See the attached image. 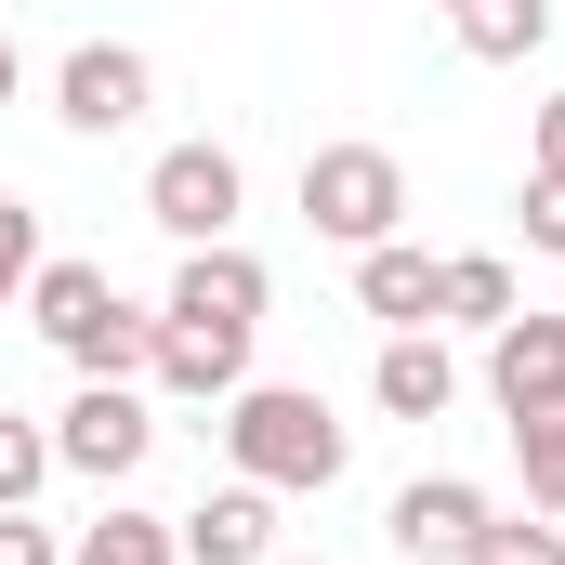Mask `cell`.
<instances>
[{"label": "cell", "instance_id": "obj_1", "mask_svg": "<svg viewBox=\"0 0 565 565\" xmlns=\"http://www.w3.org/2000/svg\"><path fill=\"white\" fill-rule=\"evenodd\" d=\"M26 316H40V342H53L79 382H132L145 355H158V316H132V302L106 289V264H40V277H26Z\"/></svg>", "mask_w": 565, "mask_h": 565}, {"label": "cell", "instance_id": "obj_2", "mask_svg": "<svg viewBox=\"0 0 565 565\" xmlns=\"http://www.w3.org/2000/svg\"><path fill=\"white\" fill-rule=\"evenodd\" d=\"M224 460L250 487H329L342 473V422L316 395H289V382H237L224 395Z\"/></svg>", "mask_w": 565, "mask_h": 565}, {"label": "cell", "instance_id": "obj_3", "mask_svg": "<svg viewBox=\"0 0 565 565\" xmlns=\"http://www.w3.org/2000/svg\"><path fill=\"white\" fill-rule=\"evenodd\" d=\"M395 211H408L395 145H316V158H302V224H316L329 250H382Z\"/></svg>", "mask_w": 565, "mask_h": 565}, {"label": "cell", "instance_id": "obj_4", "mask_svg": "<svg viewBox=\"0 0 565 565\" xmlns=\"http://www.w3.org/2000/svg\"><path fill=\"white\" fill-rule=\"evenodd\" d=\"M145 224H171L184 250L237 237V158H224V145H171V158L145 171Z\"/></svg>", "mask_w": 565, "mask_h": 565}, {"label": "cell", "instance_id": "obj_5", "mask_svg": "<svg viewBox=\"0 0 565 565\" xmlns=\"http://www.w3.org/2000/svg\"><path fill=\"white\" fill-rule=\"evenodd\" d=\"M145 447H158V422H145L132 382H79V408L53 422V473H93V487H119Z\"/></svg>", "mask_w": 565, "mask_h": 565}, {"label": "cell", "instance_id": "obj_6", "mask_svg": "<svg viewBox=\"0 0 565 565\" xmlns=\"http://www.w3.org/2000/svg\"><path fill=\"white\" fill-rule=\"evenodd\" d=\"M145 93H158V66H145L132 40H79V53L53 66V119H66V132H132Z\"/></svg>", "mask_w": 565, "mask_h": 565}, {"label": "cell", "instance_id": "obj_7", "mask_svg": "<svg viewBox=\"0 0 565 565\" xmlns=\"http://www.w3.org/2000/svg\"><path fill=\"white\" fill-rule=\"evenodd\" d=\"M171 540H184V565H277V487H211L198 513H171Z\"/></svg>", "mask_w": 565, "mask_h": 565}, {"label": "cell", "instance_id": "obj_8", "mask_svg": "<svg viewBox=\"0 0 565 565\" xmlns=\"http://www.w3.org/2000/svg\"><path fill=\"white\" fill-rule=\"evenodd\" d=\"M264 264L237 250V237H211V250H184V277H171V302L158 316H184V329H264Z\"/></svg>", "mask_w": 565, "mask_h": 565}, {"label": "cell", "instance_id": "obj_9", "mask_svg": "<svg viewBox=\"0 0 565 565\" xmlns=\"http://www.w3.org/2000/svg\"><path fill=\"white\" fill-rule=\"evenodd\" d=\"M473 526H487V487H460V473L395 487V513H382V540H395L408 565H460V553H473Z\"/></svg>", "mask_w": 565, "mask_h": 565}, {"label": "cell", "instance_id": "obj_10", "mask_svg": "<svg viewBox=\"0 0 565 565\" xmlns=\"http://www.w3.org/2000/svg\"><path fill=\"white\" fill-rule=\"evenodd\" d=\"M487 395H500V408L565 395V316H526V302H513V316L487 329Z\"/></svg>", "mask_w": 565, "mask_h": 565}, {"label": "cell", "instance_id": "obj_11", "mask_svg": "<svg viewBox=\"0 0 565 565\" xmlns=\"http://www.w3.org/2000/svg\"><path fill=\"white\" fill-rule=\"evenodd\" d=\"M171 395H198V408H224L237 382H250V329H184V316H158V355H145Z\"/></svg>", "mask_w": 565, "mask_h": 565}, {"label": "cell", "instance_id": "obj_12", "mask_svg": "<svg viewBox=\"0 0 565 565\" xmlns=\"http://www.w3.org/2000/svg\"><path fill=\"white\" fill-rule=\"evenodd\" d=\"M355 302H369V316H395V329H434L447 264H434V250H408V237H382V250H355Z\"/></svg>", "mask_w": 565, "mask_h": 565}, {"label": "cell", "instance_id": "obj_13", "mask_svg": "<svg viewBox=\"0 0 565 565\" xmlns=\"http://www.w3.org/2000/svg\"><path fill=\"white\" fill-rule=\"evenodd\" d=\"M369 395H382L395 422H447L460 369H447V342H434V329H395V342H382V369H369Z\"/></svg>", "mask_w": 565, "mask_h": 565}, {"label": "cell", "instance_id": "obj_14", "mask_svg": "<svg viewBox=\"0 0 565 565\" xmlns=\"http://www.w3.org/2000/svg\"><path fill=\"white\" fill-rule=\"evenodd\" d=\"M553 40V0H460V53L473 66H526Z\"/></svg>", "mask_w": 565, "mask_h": 565}, {"label": "cell", "instance_id": "obj_15", "mask_svg": "<svg viewBox=\"0 0 565 565\" xmlns=\"http://www.w3.org/2000/svg\"><path fill=\"white\" fill-rule=\"evenodd\" d=\"M513 460H526V500H540V513H565V395L513 408Z\"/></svg>", "mask_w": 565, "mask_h": 565}, {"label": "cell", "instance_id": "obj_16", "mask_svg": "<svg viewBox=\"0 0 565 565\" xmlns=\"http://www.w3.org/2000/svg\"><path fill=\"white\" fill-rule=\"evenodd\" d=\"M66 565H184V540H171V513H106V526H79Z\"/></svg>", "mask_w": 565, "mask_h": 565}, {"label": "cell", "instance_id": "obj_17", "mask_svg": "<svg viewBox=\"0 0 565 565\" xmlns=\"http://www.w3.org/2000/svg\"><path fill=\"white\" fill-rule=\"evenodd\" d=\"M40 487H53V434L26 422V408H0V513H26Z\"/></svg>", "mask_w": 565, "mask_h": 565}, {"label": "cell", "instance_id": "obj_18", "mask_svg": "<svg viewBox=\"0 0 565 565\" xmlns=\"http://www.w3.org/2000/svg\"><path fill=\"white\" fill-rule=\"evenodd\" d=\"M434 316H460V329H500V316H513V264H487V250H473V264H447V302H434Z\"/></svg>", "mask_w": 565, "mask_h": 565}, {"label": "cell", "instance_id": "obj_19", "mask_svg": "<svg viewBox=\"0 0 565 565\" xmlns=\"http://www.w3.org/2000/svg\"><path fill=\"white\" fill-rule=\"evenodd\" d=\"M26 277H40V211L0 198V302H26Z\"/></svg>", "mask_w": 565, "mask_h": 565}, {"label": "cell", "instance_id": "obj_20", "mask_svg": "<svg viewBox=\"0 0 565 565\" xmlns=\"http://www.w3.org/2000/svg\"><path fill=\"white\" fill-rule=\"evenodd\" d=\"M460 565H553V526H500V513H487V526H473V553Z\"/></svg>", "mask_w": 565, "mask_h": 565}, {"label": "cell", "instance_id": "obj_21", "mask_svg": "<svg viewBox=\"0 0 565 565\" xmlns=\"http://www.w3.org/2000/svg\"><path fill=\"white\" fill-rule=\"evenodd\" d=\"M526 250L565 264V171H526Z\"/></svg>", "mask_w": 565, "mask_h": 565}, {"label": "cell", "instance_id": "obj_22", "mask_svg": "<svg viewBox=\"0 0 565 565\" xmlns=\"http://www.w3.org/2000/svg\"><path fill=\"white\" fill-rule=\"evenodd\" d=\"M0 565H66V553H53V526H26V513H0Z\"/></svg>", "mask_w": 565, "mask_h": 565}, {"label": "cell", "instance_id": "obj_23", "mask_svg": "<svg viewBox=\"0 0 565 565\" xmlns=\"http://www.w3.org/2000/svg\"><path fill=\"white\" fill-rule=\"evenodd\" d=\"M540 171H565V93L540 106Z\"/></svg>", "mask_w": 565, "mask_h": 565}, {"label": "cell", "instance_id": "obj_24", "mask_svg": "<svg viewBox=\"0 0 565 565\" xmlns=\"http://www.w3.org/2000/svg\"><path fill=\"white\" fill-rule=\"evenodd\" d=\"M13 79H26V66H13V40H0V106H13Z\"/></svg>", "mask_w": 565, "mask_h": 565}, {"label": "cell", "instance_id": "obj_25", "mask_svg": "<svg viewBox=\"0 0 565 565\" xmlns=\"http://www.w3.org/2000/svg\"><path fill=\"white\" fill-rule=\"evenodd\" d=\"M553 565H565V526H553Z\"/></svg>", "mask_w": 565, "mask_h": 565}, {"label": "cell", "instance_id": "obj_26", "mask_svg": "<svg viewBox=\"0 0 565 565\" xmlns=\"http://www.w3.org/2000/svg\"><path fill=\"white\" fill-rule=\"evenodd\" d=\"M447 13H460V0H447Z\"/></svg>", "mask_w": 565, "mask_h": 565}, {"label": "cell", "instance_id": "obj_27", "mask_svg": "<svg viewBox=\"0 0 565 565\" xmlns=\"http://www.w3.org/2000/svg\"><path fill=\"white\" fill-rule=\"evenodd\" d=\"M277 565H289V553H277Z\"/></svg>", "mask_w": 565, "mask_h": 565}]
</instances>
